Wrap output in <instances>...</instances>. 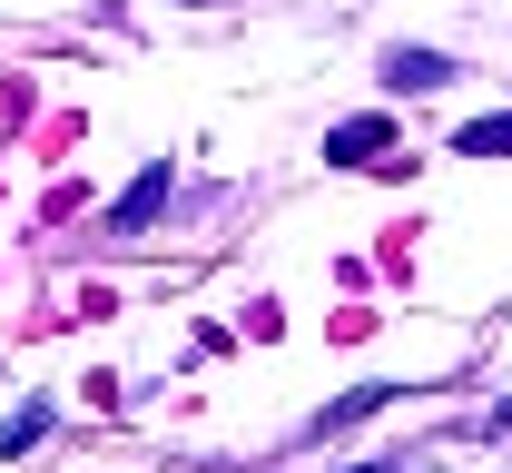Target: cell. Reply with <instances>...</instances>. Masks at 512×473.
Returning <instances> with one entry per match:
<instances>
[{
    "mask_svg": "<svg viewBox=\"0 0 512 473\" xmlns=\"http://www.w3.org/2000/svg\"><path fill=\"white\" fill-rule=\"evenodd\" d=\"M394 148V119H345V129H325V168H365Z\"/></svg>",
    "mask_w": 512,
    "mask_h": 473,
    "instance_id": "cell-1",
    "label": "cell"
},
{
    "mask_svg": "<svg viewBox=\"0 0 512 473\" xmlns=\"http://www.w3.org/2000/svg\"><path fill=\"white\" fill-rule=\"evenodd\" d=\"M158 207H168V168H148V178H138V188H128L119 207H109V227H148Z\"/></svg>",
    "mask_w": 512,
    "mask_h": 473,
    "instance_id": "cell-2",
    "label": "cell"
},
{
    "mask_svg": "<svg viewBox=\"0 0 512 473\" xmlns=\"http://www.w3.org/2000/svg\"><path fill=\"white\" fill-rule=\"evenodd\" d=\"M384 79H394V89H434V79H453V60H434V50H394Z\"/></svg>",
    "mask_w": 512,
    "mask_h": 473,
    "instance_id": "cell-3",
    "label": "cell"
},
{
    "mask_svg": "<svg viewBox=\"0 0 512 473\" xmlns=\"http://www.w3.org/2000/svg\"><path fill=\"white\" fill-rule=\"evenodd\" d=\"M453 148H463V158H512V109H503V119H473Z\"/></svg>",
    "mask_w": 512,
    "mask_h": 473,
    "instance_id": "cell-4",
    "label": "cell"
},
{
    "mask_svg": "<svg viewBox=\"0 0 512 473\" xmlns=\"http://www.w3.org/2000/svg\"><path fill=\"white\" fill-rule=\"evenodd\" d=\"M40 434H50V405H30V414H10V424H0V454H30V444H40Z\"/></svg>",
    "mask_w": 512,
    "mask_h": 473,
    "instance_id": "cell-5",
    "label": "cell"
},
{
    "mask_svg": "<svg viewBox=\"0 0 512 473\" xmlns=\"http://www.w3.org/2000/svg\"><path fill=\"white\" fill-rule=\"evenodd\" d=\"M375 405H394L384 385H365V395H345V405H325V434H345V424H365V414H375Z\"/></svg>",
    "mask_w": 512,
    "mask_h": 473,
    "instance_id": "cell-6",
    "label": "cell"
},
{
    "mask_svg": "<svg viewBox=\"0 0 512 473\" xmlns=\"http://www.w3.org/2000/svg\"><path fill=\"white\" fill-rule=\"evenodd\" d=\"M355 473H394V464H355Z\"/></svg>",
    "mask_w": 512,
    "mask_h": 473,
    "instance_id": "cell-7",
    "label": "cell"
},
{
    "mask_svg": "<svg viewBox=\"0 0 512 473\" xmlns=\"http://www.w3.org/2000/svg\"><path fill=\"white\" fill-rule=\"evenodd\" d=\"M178 10H197V0H178Z\"/></svg>",
    "mask_w": 512,
    "mask_h": 473,
    "instance_id": "cell-8",
    "label": "cell"
}]
</instances>
